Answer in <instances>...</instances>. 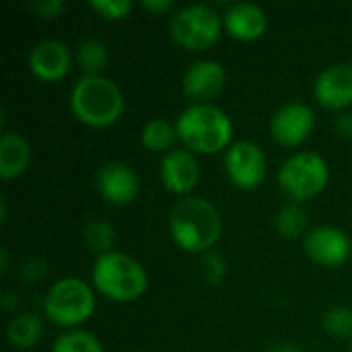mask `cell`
Segmentation results:
<instances>
[{
	"label": "cell",
	"mask_w": 352,
	"mask_h": 352,
	"mask_svg": "<svg viewBox=\"0 0 352 352\" xmlns=\"http://www.w3.org/2000/svg\"><path fill=\"white\" fill-rule=\"evenodd\" d=\"M76 60L87 74H101V70L109 62V54H107V47L103 41L85 39L76 50Z\"/></svg>",
	"instance_id": "cell-21"
},
{
	"label": "cell",
	"mask_w": 352,
	"mask_h": 352,
	"mask_svg": "<svg viewBox=\"0 0 352 352\" xmlns=\"http://www.w3.org/2000/svg\"><path fill=\"white\" fill-rule=\"evenodd\" d=\"M70 64H72L70 50L62 41H56V39L39 41L29 54L31 72L39 80H45V82H56L64 78L70 70Z\"/></svg>",
	"instance_id": "cell-13"
},
{
	"label": "cell",
	"mask_w": 352,
	"mask_h": 352,
	"mask_svg": "<svg viewBox=\"0 0 352 352\" xmlns=\"http://www.w3.org/2000/svg\"><path fill=\"white\" fill-rule=\"evenodd\" d=\"M177 138L192 153L214 155L231 144L233 124L231 118L212 103L190 105L175 122Z\"/></svg>",
	"instance_id": "cell-2"
},
{
	"label": "cell",
	"mask_w": 352,
	"mask_h": 352,
	"mask_svg": "<svg viewBox=\"0 0 352 352\" xmlns=\"http://www.w3.org/2000/svg\"><path fill=\"white\" fill-rule=\"evenodd\" d=\"M163 186L173 194H190L200 182V167L190 151H169L159 169Z\"/></svg>",
	"instance_id": "cell-14"
},
{
	"label": "cell",
	"mask_w": 352,
	"mask_h": 352,
	"mask_svg": "<svg viewBox=\"0 0 352 352\" xmlns=\"http://www.w3.org/2000/svg\"><path fill=\"white\" fill-rule=\"evenodd\" d=\"M173 6L171 0H142V8L151 12H165Z\"/></svg>",
	"instance_id": "cell-29"
},
{
	"label": "cell",
	"mask_w": 352,
	"mask_h": 352,
	"mask_svg": "<svg viewBox=\"0 0 352 352\" xmlns=\"http://www.w3.org/2000/svg\"><path fill=\"white\" fill-rule=\"evenodd\" d=\"M324 330L336 338H352V307H334L326 311Z\"/></svg>",
	"instance_id": "cell-24"
},
{
	"label": "cell",
	"mask_w": 352,
	"mask_h": 352,
	"mask_svg": "<svg viewBox=\"0 0 352 352\" xmlns=\"http://www.w3.org/2000/svg\"><path fill=\"white\" fill-rule=\"evenodd\" d=\"M330 182L328 163L316 153H297L289 157L278 171L280 190L295 204L316 198Z\"/></svg>",
	"instance_id": "cell-6"
},
{
	"label": "cell",
	"mask_w": 352,
	"mask_h": 352,
	"mask_svg": "<svg viewBox=\"0 0 352 352\" xmlns=\"http://www.w3.org/2000/svg\"><path fill=\"white\" fill-rule=\"evenodd\" d=\"M43 311L56 326L76 328L93 316L95 295L85 280L68 276L50 287L43 301Z\"/></svg>",
	"instance_id": "cell-5"
},
{
	"label": "cell",
	"mask_w": 352,
	"mask_h": 352,
	"mask_svg": "<svg viewBox=\"0 0 352 352\" xmlns=\"http://www.w3.org/2000/svg\"><path fill=\"white\" fill-rule=\"evenodd\" d=\"M43 336V322L33 314L14 316L6 328V338L14 349H31Z\"/></svg>",
	"instance_id": "cell-18"
},
{
	"label": "cell",
	"mask_w": 352,
	"mask_h": 352,
	"mask_svg": "<svg viewBox=\"0 0 352 352\" xmlns=\"http://www.w3.org/2000/svg\"><path fill=\"white\" fill-rule=\"evenodd\" d=\"M91 8L107 21H122L132 10V2L130 0H91Z\"/></svg>",
	"instance_id": "cell-25"
},
{
	"label": "cell",
	"mask_w": 352,
	"mask_h": 352,
	"mask_svg": "<svg viewBox=\"0 0 352 352\" xmlns=\"http://www.w3.org/2000/svg\"><path fill=\"white\" fill-rule=\"evenodd\" d=\"M316 116L305 103H287L270 120V134L280 146H299L311 134Z\"/></svg>",
	"instance_id": "cell-10"
},
{
	"label": "cell",
	"mask_w": 352,
	"mask_h": 352,
	"mask_svg": "<svg viewBox=\"0 0 352 352\" xmlns=\"http://www.w3.org/2000/svg\"><path fill=\"white\" fill-rule=\"evenodd\" d=\"M227 74L225 68L217 60H200L194 62L182 78L184 93L192 99H198L200 103L204 99H210L221 93L225 87Z\"/></svg>",
	"instance_id": "cell-15"
},
{
	"label": "cell",
	"mask_w": 352,
	"mask_h": 352,
	"mask_svg": "<svg viewBox=\"0 0 352 352\" xmlns=\"http://www.w3.org/2000/svg\"><path fill=\"white\" fill-rule=\"evenodd\" d=\"M223 27V19L214 8L192 4L175 12L171 19V37L188 52H206L219 41Z\"/></svg>",
	"instance_id": "cell-7"
},
{
	"label": "cell",
	"mask_w": 352,
	"mask_h": 352,
	"mask_svg": "<svg viewBox=\"0 0 352 352\" xmlns=\"http://www.w3.org/2000/svg\"><path fill=\"white\" fill-rule=\"evenodd\" d=\"M276 231L287 239H297L307 231V212L301 204H287L274 217Z\"/></svg>",
	"instance_id": "cell-19"
},
{
	"label": "cell",
	"mask_w": 352,
	"mask_h": 352,
	"mask_svg": "<svg viewBox=\"0 0 352 352\" xmlns=\"http://www.w3.org/2000/svg\"><path fill=\"white\" fill-rule=\"evenodd\" d=\"M64 8L62 0H37L29 4V10L37 14L39 19H56Z\"/></svg>",
	"instance_id": "cell-27"
},
{
	"label": "cell",
	"mask_w": 352,
	"mask_h": 352,
	"mask_svg": "<svg viewBox=\"0 0 352 352\" xmlns=\"http://www.w3.org/2000/svg\"><path fill=\"white\" fill-rule=\"evenodd\" d=\"M351 352H352V346H351Z\"/></svg>",
	"instance_id": "cell-31"
},
{
	"label": "cell",
	"mask_w": 352,
	"mask_h": 352,
	"mask_svg": "<svg viewBox=\"0 0 352 352\" xmlns=\"http://www.w3.org/2000/svg\"><path fill=\"white\" fill-rule=\"evenodd\" d=\"M316 99L326 109H344L352 105V64L338 62L320 72L314 87Z\"/></svg>",
	"instance_id": "cell-11"
},
{
	"label": "cell",
	"mask_w": 352,
	"mask_h": 352,
	"mask_svg": "<svg viewBox=\"0 0 352 352\" xmlns=\"http://www.w3.org/2000/svg\"><path fill=\"white\" fill-rule=\"evenodd\" d=\"M169 231L177 248L188 254L210 252L221 239L223 223L217 206L200 196L182 198L169 214Z\"/></svg>",
	"instance_id": "cell-1"
},
{
	"label": "cell",
	"mask_w": 352,
	"mask_h": 352,
	"mask_svg": "<svg viewBox=\"0 0 352 352\" xmlns=\"http://www.w3.org/2000/svg\"><path fill=\"white\" fill-rule=\"evenodd\" d=\"M95 289L109 301L130 303L144 295L148 287V276L138 260L122 252H109L97 256L93 270Z\"/></svg>",
	"instance_id": "cell-4"
},
{
	"label": "cell",
	"mask_w": 352,
	"mask_h": 352,
	"mask_svg": "<svg viewBox=\"0 0 352 352\" xmlns=\"http://www.w3.org/2000/svg\"><path fill=\"white\" fill-rule=\"evenodd\" d=\"M97 190L99 194L116 206H126L138 196V177L136 173L120 161H111L103 165L97 173Z\"/></svg>",
	"instance_id": "cell-12"
},
{
	"label": "cell",
	"mask_w": 352,
	"mask_h": 352,
	"mask_svg": "<svg viewBox=\"0 0 352 352\" xmlns=\"http://www.w3.org/2000/svg\"><path fill=\"white\" fill-rule=\"evenodd\" d=\"M225 169L229 179L241 190H256L266 177V155L264 151L250 140L231 144L225 155Z\"/></svg>",
	"instance_id": "cell-8"
},
{
	"label": "cell",
	"mask_w": 352,
	"mask_h": 352,
	"mask_svg": "<svg viewBox=\"0 0 352 352\" xmlns=\"http://www.w3.org/2000/svg\"><path fill=\"white\" fill-rule=\"evenodd\" d=\"M52 352H103V346L89 332L70 330V332H64L62 336H58V340L52 346Z\"/></svg>",
	"instance_id": "cell-23"
},
{
	"label": "cell",
	"mask_w": 352,
	"mask_h": 352,
	"mask_svg": "<svg viewBox=\"0 0 352 352\" xmlns=\"http://www.w3.org/2000/svg\"><path fill=\"white\" fill-rule=\"evenodd\" d=\"M336 132L344 138H352V113H342L336 118Z\"/></svg>",
	"instance_id": "cell-28"
},
{
	"label": "cell",
	"mask_w": 352,
	"mask_h": 352,
	"mask_svg": "<svg viewBox=\"0 0 352 352\" xmlns=\"http://www.w3.org/2000/svg\"><path fill=\"white\" fill-rule=\"evenodd\" d=\"M175 138H177V130L167 120H151L142 128V134H140L142 146L146 151H153V153L169 148Z\"/></svg>",
	"instance_id": "cell-20"
},
{
	"label": "cell",
	"mask_w": 352,
	"mask_h": 352,
	"mask_svg": "<svg viewBox=\"0 0 352 352\" xmlns=\"http://www.w3.org/2000/svg\"><path fill=\"white\" fill-rule=\"evenodd\" d=\"M225 272H227V266H225L223 256H219L217 252H208L204 256V260H202V276H204V280L210 283V285H217V283H221Z\"/></svg>",
	"instance_id": "cell-26"
},
{
	"label": "cell",
	"mask_w": 352,
	"mask_h": 352,
	"mask_svg": "<svg viewBox=\"0 0 352 352\" xmlns=\"http://www.w3.org/2000/svg\"><path fill=\"white\" fill-rule=\"evenodd\" d=\"M70 109L76 120L87 126L107 128L120 120L124 97L113 80L101 74H85L70 93Z\"/></svg>",
	"instance_id": "cell-3"
},
{
	"label": "cell",
	"mask_w": 352,
	"mask_h": 352,
	"mask_svg": "<svg viewBox=\"0 0 352 352\" xmlns=\"http://www.w3.org/2000/svg\"><path fill=\"white\" fill-rule=\"evenodd\" d=\"M31 161L29 142L16 132H4L0 138V177L14 179L19 177Z\"/></svg>",
	"instance_id": "cell-17"
},
{
	"label": "cell",
	"mask_w": 352,
	"mask_h": 352,
	"mask_svg": "<svg viewBox=\"0 0 352 352\" xmlns=\"http://www.w3.org/2000/svg\"><path fill=\"white\" fill-rule=\"evenodd\" d=\"M305 254L324 268H338L351 258L352 243L342 229L322 225L305 235Z\"/></svg>",
	"instance_id": "cell-9"
},
{
	"label": "cell",
	"mask_w": 352,
	"mask_h": 352,
	"mask_svg": "<svg viewBox=\"0 0 352 352\" xmlns=\"http://www.w3.org/2000/svg\"><path fill=\"white\" fill-rule=\"evenodd\" d=\"M223 25L231 37L239 41H256L266 33V14L258 4L239 2L225 12Z\"/></svg>",
	"instance_id": "cell-16"
},
{
	"label": "cell",
	"mask_w": 352,
	"mask_h": 352,
	"mask_svg": "<svg viewBox=\"0 0 352 352\" xmlns=\"http://www.w3.org/2000/svg\"><path fill=\"white\" fill-rule=\"evenodd\" d=\"M116 239H118V233H116L113 225L107 221H91L85 227V241L99 256L113 252L111 248L116 245Z\"/></svg>",
	"instance_id": "cell-22"
},
{
	"label": "cell",
	"mask_w": 352,
	"mask_h": 352,
	"mask_svg": "<svg viewBox=\"0 0 352 352\" xmlns=\"http://www.w3.org/2000/svg\"><path fill=\"white\" fill-rule=\"evenodd\" d=\"M274 352H299L295 346H283V349H278V351Z\"/></svg>",
	"instance_id": "cell-30"
}]
</instances>
